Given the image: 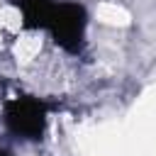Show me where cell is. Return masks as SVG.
Returning a JSON list of instances; mask_svg holds the SVG:
<instances>
[{"instance_id": "2", "label": "cell", "mask_w": 156, "mask_h": 156, "mask_svg": "<svg viewBox=\"0 0 156 156\" xmlns=\"http://www.w3.org/2000/svg\"><path fill=\"white\" fill-rule=\"evenodd\" d=\"M54 39L66 49V51H78L80 44H83V29H85V15L78 5H56L46 27Z\"/></svg>"}, {"instance_id": "1", "label": "cell", "mask_w": 156, "mask_h": 156, "mask_svg": "<svg viewBox=\"0 0 156 156\" xmlns=\"http://www.w3.org/2000/svg\"><path fill=\"white\" fill-rule=\"evenodd\" d=\"M7 129L22 139H39L46 122V105L34 98H15L5 107Z\"/></svg>"}, {"instance_id": "3", "label": "cell", "mask_w": 156, "mask_h": 156, "mask_svg": "<svg viewBox=\"0 0 156 156\" xmlns=\"http://www.w3.org/2000/svg\"><path fill=\"white\" fill-rule=\"evenodd\" d=\"M0 156H10V154H7V151H5V149H0Z\"/></svg>"}]
</instances>
